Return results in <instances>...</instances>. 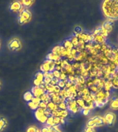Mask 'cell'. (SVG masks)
Segmentation results:
<instances>
[{
  "label": "cell",
  "mask_w": 118,
  "mask_h": 132,
  "mask_svg": "<svg viewBox=\"0 0 118 132\" xmlns=\"http://www.w3.org/2000/svg\"><path fill=\"white\" fill-rule=\"evenodd\" d=\"M102 12L107 19H118V0H106L102 3Z\"/></svg>",
  "instance_id": "obj_1"
},
{
  "label": "cell",
  "mask_w": 118,
  "mask_h": 132,
  "mask_svg": "<svg viewBox=\"0 0 118 132\" xmlns=\"http://www.w3.org/2000/svg\"><path fill=\"white\" fill-rule=\"evenodd\" d=\"M32 18V13L28 8H26L24 6L19 12V15L17 17V20L19 24L24 25L30 21Z\"/></svg>",
  "instance_id": "obj_2"
},
{
  "label": "cell",
  "mask_w": 118,
  "mask_h": 132,
  "mask_svg": "<svg viewBox=\"0 0 118 132\" xmlns=\"http://www.w3.org/2000/svg\"><path fill=\"white\" fill-rule=\"evenodd\" d=\"M104 124H106V122L104 117H101L99 116H95L91 118L88 120L86 123V127L93 128L99 127L103 126Z\"/></svg>",
  "instance_id": "obj_3"
},
{
  "label": "cell",
  "mask_w": 118,
  "mask_h": 132,
  "mask_svg": "<svg viewBox=\"0 0 118 132\" xmlns=\"http://www.w3.org/2000/svg\"><path fill=\"white\" fill-rule=\"evenodd\" d=\"M55 61L51 60L46 59L40 66V70L41 72H53L55 70Z\"/></svg>",
  "instance_id": "obj_4"
},
{
  "label": "cell",
  "mask_w": 118,
  "mask_h": 132,
  "mask_svg": "<svg viewBox=\"0 0 118 132\" xmlns=\"http://www.w3.org/2000/svg\"><path fill=\"white\" fill-rule=\"evenodd\" d=\"M8 47L11 51H19L21 49L22 44L18 38H13L8 42Z\"/></svg>",
  "instance_id": "obj_5"
},
{
  "label": "cell",
  "mask_w": 118,
  "mask_h": 132,
  "mask_svg": "<svg viewBox=\"0 0 118 132\" xmlns=\"http://www.w3.org/2000/svg\"><path fill=\"white\" fill-rule=\"evenodd\" d=\"M104 120H105L106 124H107L108 125L111 126L113 125L116 120L115 114L112 112V111H108L107 113H105V115L104 116Z\"/></svg>",
  "instance_id": "obj_6"
},
{
  "label": "cell",
  "mask_w": 118,
  "mask_h": 132,
  "mask_svg": "<svg viewBox=\"0 0 118 132\" xmlns=\"http://www.w3.org/2000/svg\"><path fill=\"white\" fill-rule=\"evenodd\" d=\"M31 92L33 94L34 97H40L46 92L43 88H41L39 86H34L32 87Z\"/></svg>",
  "instance_id": "obj_7"
},
{
  "label": "cell",
  "mask_w": 118,
  "mask_h": 132,
  "mask_svg": "<svg viewBox=\"0 0 118 132\" xmlns=\"http://www.w3.org/2000/svg\"><path fill=\"white\" fill-rule=\"evenodd\" d=\"M22 6H23L21 5L20 2H19V1H14V2H12L10 4V6H9V9L12 12H19V10L21 9Z\"/></svg>",
  "instance_id": "obj_8"
},
{
  "label": "cell",
  "mask_w": 118,
  "mask_h": 132,
  "mask_svg": "<svg viewBox=\"0 0 118 132\" xmlns=\"http://www.w3.org/2000/svg\"><path fill=\"white\" fill-rule=\"evenodd\" d=\"M106 39L105 37L102 36V35L100 34V35H96L94 37V40H93V42L95 43H97V44H104V43H106Z\"/></svg>",
  "instance_id": "obj_9"
},
{
  "label": "cell",
  "mask_w": 118,
  "mask_h": 132,
  "mask_svg": "<svg viewBox=\"0 0 118 132\" xmlns=\"http://www.w3.org/2000/svg\"><path fill=\"white\" fill-rule=\"evenodd\" d=\"M8 126V120L6 118L0 117V132L3 131Z\"/></svg>",
  "instance_id": "obj_10"
},
{
  "label": "cell",
  "mask_w": 118,
  "mask_h": 132,
  "mask_svg": "<svg viewBox=\"0 0 118 132\" xmlns=\"http://www.w3.org/2000/svg\"><path fill=\"white\" fill-rule=\"evenodd\" d=\"M35 116L36 119L38 120L39 121V120L41 119L43 116H44V110L42 109L41 108L38 107V109L37 110H35Z\"/></svg>",
  "instance_id": "obj_11"
},
{
  "label": "cell",
  "mask_w": 118,
  "mask_h": 132,
  "mask_svg": "<svg viewBox=\"0 0 118 132\" xmlns=\"http://www.w3.org/2000/svg\"><path fill=\"white\" fill-rule=\"evenodd\" d=\"M47 109L50 111L60 110V109H59V107H58V105H57L55 103H54L53 102H52V101L49 102V103L47 104Z\"/></svg>",
  "instance_id": "obj_12"
},
{
  "label": "cell",
  "mask_w": 118,
  "mask_h": 132,
  "mask_svg": "<svg viewBox=\"0 0 118 132\" xmlns=\"http://www.w3.org/2000/svg\"><path fill=\"white\" fill-rule=\"evenodd\" d=\"M61 59H62V57H60V56L57 55V54H53L52 52L48 54L47 55V56H46V59L51 60V61H60Z\"/></svg>",
  "instance_id": "obj_13"
},
{
  "label": "cell",
  "mask_w": 118,
  "mask_h": 132,
  "mask_svg": "<svg viewBox=\"0 0 118 132\" xmlns=\"http://www.w3.org/2000/svg\"><path fill=\"white\" fill-rule=\"evenodd\" d=\"M110 106L113 110H118V98H114L112 99Z\"/></svg>",
  "instance_id": "obj_14"
},
{
  "label": "cell",
  "mask_w": 118,
  "mask_h": 132,
  "mask_svg": "<svg viewBox=\"0 0 118 132\" xmlns=\"http://www.w3.org/2000/svg\"><path fill=\"white\" fill-rule=\"evenodd\" d=\"M101 26H103L104 28L106 30H107L108 34L111 32L112 30H113V23L108 22V21H104V23L103 24L101 25Z\"/></svg>",
  "instance_id": "obj_15"
},
{
  "label": "cell",
  "mask_w": 118,
  "mask_h": 132,
  "mask_svg": "<svg viewBox=\"0 0 118 132\" xmlns=\"http://www.w3.org/2000/svg\"><path fill=\"white\" fill-rule=\"evenodd\" d=\"M63 46H64L66 50H72V48H74L73 47V45L72 44V42L69 39H66L65 41H64V43H63Z\"/></svg>",
  "instance_id": "obj_16"
},
{
  "label": "cell",
  "mask_w": 118,
  "mask_h": 132,
  "mask_svg": "<svg viewBox=\"0 0 118 132\" xmlns=\"http://www.w3.org/2000/svg\"><path fill=\"white\" fill-rule=\"evenodd\" d=\"M33 97H34V96H33V94H32V92H31V91H28V92H26L24 94V99L26 101H27L28 103V102H31V101H32V99L33 98Z\"/></svg>",
  "instance_id": "obj_17"
},
{
  "label": "cell",
  "mask_w": 118,
  "mask_h": 132,
  "mask_svg": "<svg viewBox=\"0 0 118 132\" xmlns=\"http://www.w3.org/2000/svg\"><path fill=\"white\" fill-rule=\"evenodd\" d=\"M40 98H41V102H43V103H46V104H48L49 102H50V99H51L50 98V97L49 94H48L47 92L44 93V94L40 97Z\"/></svg>",
  "instance_id": "obj_18"
},
{
  "label": "cell",
  "mask_w": 118,
  "mask_h": 132,
  "mask_svg": "<svg viewBox=\"0 0 118 132\" xmlns=\"http://www.w3.org/2000/svg\"><path fill=\"white\" fill-rule=\"evenodd\" d=\"M70 40L71 41V42H72V44L73 45V47H74L75 48H76V47H78L79 39L75 35L72 36V37H71V39H70Z\"/></svg>",
  "instance_id": "obj_19"
},
{
  "label": "cell",
  "mask_w": 118,
  "mask_h": 132,
  "mask_svg": "<svg viewBox=\"0 0 118 132\" xmlns=\"http://www.w3.org/2000/svg\"><path fill=\"white\" fill-rule=\"evenodd\" d=\"M52 53L60 56L61 57V45H56L52 50Z\"/></svg>",
  "instance_id": "obj_20"
},
{
  "label": "cell",
  "mask_w": 118,
  "mask_h": 132,
  "mask_svg": "<svg viewBox=\"0 0 118 132\" xmlns=\"http://www.w3.org/2000/svg\"><path fill=\"white\" fill-rule=\"evenodd\" d=\"M76 102L77 105H78V107H79L80 109H82L83 108L86 106V103H85V101H84L82 98H79L78 99H77Z\"/></svg>",
  "instance_id": "obj_21"
},
{
  "label": "cell",
  "mask_w": 118,
  "mask_h": 132,
  "mask_svg": "<svg viewBox=\"0 0 118 132\" xmlns=\"http://www.w3.org/2000/svg\"><path fill=\"white\" fill-rule=\"evenodd\" d=\"M59 116H60V118H66L68 116V111L67 109H65V110H59Z\"/></svg>",
  "instance_id": "obj_22"
},
{
  "label": "cell",
  "mask_w": 118,
  "mask_h": 132,
  "mask_svg": "<svg viewBox=\"0 0 118 132\" xmlns=\"http://www.w3.org/2000/svg\"><path fill=\"white\" fill-rule=\"evenodd\" d=\"M35 78L37 80H39L40 82H43V79H44V76H43V73L41 72H38L37 74H35Z\"/></svg>",
  "instance_id": "obj_23"
},
{
  "label": "cell",
  "mask_w": 118,
  "mask_h": 132,
  "mask_svg": "<svg viewBox=\"0 0 118 132\" xmlns=\"http://www.w3.org/2000/svg\"><path fill=\"white\" fill-rule=\"evenodd\" d=\"M26 132H41V129H39L36 126H30L26 129Z\"/></svg>",
  "instance_id": "obj_24"
},
{
  "label": "cell",
  "mask_w": 118,
  "mask_h": 132,
  "mask_svg": "<svg viewBox=\"0 0 118 132\" xmlns=\"http://www.w3.org/2000/svg\"><path fill=\"white\" fill-rule=\"evenodd\" d=\"M21 4L23 6H26V7H30V6H32V4H34V1H21Z\"/></svg>",
  "instance_id": "obj_25"
},
{
  "label": "cell",
  "mask_w": 118,
  "mask_h": 132,
  "mask_svg": "<svg viewBox=\"0 0 118 132\" xmlns=\"http://www.w3.org/2000/svg\"><path fill=\"white\" fill-rule=\"evenodd\" d=\"M46 125L48 127H53L54 126V122H53V116H50L48 118Z\"/></svg>",
  "instance_id": "obj_26"
},
{
  "label": "cell",
  "mask_w": 118,
  "mask_h": 132,
  "mask_svg": "<svg viewBox=\"0 0 118 132\" xmlns=\"http://www.w3.org/2000/svg\"><path fill=\"white\" fill-rule=\"evenodd\" d=\"M28 106L31 109H33V110H37V109H38V107H39V105H37V104H35V103H33L32 101L28 103Z\"/></svg>",
  "instance_id": "obj_27"
},
{
  "label": "cell",
  "mask_w": 118,
  "mask_h": 132,
  "mask_svg": "<svg viewBox=\"0 0 118 132\" xmlns=\"http://www.w3.org/2000/svg\"><path fill=\"white\" fill-rule=\"evenodd\" d=\"M82 110L83 114H84V116H87V115H89L91 109H90V107H89V106L86 105V106H85V107H84L82 109Z\"/></svg>",
  "instance_id": "obj_28"
},
{
  "label": "cell",
  "mask_w": 118,
  "mask_h": 132,
  "mask_svg": "<svg viewBox=\"0 0 118 132\" xmlns=\"http://www.w3.org/2000/svg\"><path fill=\"white\" fill-rule=\"evenodd\" d=\"M58 107H59L60 110H65V109H67V105H66V102L60 103L58 105Z\"/></svg>",
  "instance_id": "obj_29"
},
{
  "label": "cell",
  "mask_w": 118,
  "mask_h": 132,
  "mask_svg": "<svg viewBox=\"0 0 118 132\" xmlns=\"http://www.w3.org/2000/svg\"><path fill=\"white\" fill-rule=\"evenodd\" d=\"M74 32L76 35H79V34H81V33L83 32V30L82 28V27L80 26H76L74 29Z\"/></svg>",
  "instance_id": "obj_30"
},
{
  "label": "cell",
  "mask_w": 118,
  "mask_h": 132,
  "mask_svg": "<svg viewBox=\"0 0 118 132\" xmlns=\"http://www.w3.org/2000/svg\"><path fill=\"white\" fill-rule=\"evenodd\" d=\"M60 120H61V118L60 117H53L54 126L59 125L60 124Z\"/></svg>",
  "instance_id": "obj_31"
},
{
  "label": "cell",
  "mask_w": 118,
  "mask_h": 132,
  "mask_svg": "<svg viewBox=\"0 0 118 132\" xmlns=\"http://www.w3.org/2000/svg\"><path fill=\"white\" fill-rule=\"evenodd\" d=\"M32 102L35 104H37V105H39V104L41 103V98H39V97H33V98L32 99Z\"/></svg>",
  "instance_id": "obj_32"
},
{
  "label": "cell",
  "mask_w": 118,
  "mask_h": 132,
  "mask_svg": "<svg viewBox=\"0 0 118 132\" xmlns=\"http://www.w3.org/2000/svg\"><path fill=\"white\" fill-rule=\"evenodd\" d=\"M39 108H41V109H43L45 111V110L47 109V104L41 101V103L39 104Z\"/></svg>",
  "instance_id": "obj_33"
},
{
  "label": "cell",
  "mask_w": 118,
  "mask_h": 132,
  "mask_svg": "<svg viewBox=\"0 0 118 132\" xmlns=\"http://www.w3.org/2000/svg\"><path fill=\"white\" fill-rule=\"evenodd\" d=\"M57 85L60 87L61 89H62V88L64 89V88H65V87H66V83H65V82H64V80H60L59 82L57 83Z\"/></svg>",
  "instance_id": "obj_34"
},
{
  "label": "cell",
  "mask_w": 118,
  "mask_h": 132,
  "mask_svg": "<svg viewBox=\"0 0 118 132\" xmlns=\"http://www.w3.org/2000/svg\"><path fill=\"white\" fill-rule=\"evenodd\" d=\"M53 75H54V77L56 78H59L60 79V75H61V72L60 71H57V70H55L53 72Z\"/></svg>",
  "instance_id": "obj_35"
},
{
  "label": "cell",
  "mask_w": 118,
  "mask_h": 132,
  "mask_svg": "<svg viewBox=\"0 0 118 132\" xmlns=\"http://www.w3.org/2000/svg\"><path fill=\"white\" fill-rule=\"evenodd\" d=\"M101 34V30H100V27H98L97 28H95L93 31V35L94 36H96V35H100Z\"/></svg>",
  "instance_id": "obj_36"
},
{
  "label": "cell",
  "mask_w": 118,
  "mask_h": 132,
  "mask_svg": "<svg viewBox=\"0 0 118 132\" xmlns=\"http://www.w3.org/2000/svg\"><path fill=\"white\" fill-rule=\"evenodd\" d=\"M83 132H96V131H95V128L87 127H86Z\"/></svg>",
  "instance_id": "obj_37"
},
{
  "label": "cell",
  "mask_w": 118,
  "mask_h": 132,
  "mask_svg": "<svg viewBox=\"0 0 118 132\" xmlns=\"http://www.w3.org/2000/svg\"><path fill=\"white\" fill-rule=\"evenodd\" d=\"M60 91H61V88L58 86L57 85H55V86H54V93H55V94H59V93L60 92Z\"/></svg>",
  "instance_id": "obj_38"
},
{
  "label": "cell",
  "mask_w": 118,
  "mask_h": 132,
  "mask_svg": "<svg viewBox=\"0 0 118 132\" xmlns=\"http://www.w3.org/2000/svg\"><path fill=\"white\" fill-rule=\"evenodd\" d=\"M47 119H48V117L47 116H42V118H41V119L39 120V122H41V123H46V120H47Z\"/></svg>",
  "instance_id": "obj_39"
},
{
  "label": "cell",
  "mask_w": 118,
  "mask_h": 132,
  "mask_svg": "<svg viewBox=\"0 0 118 132\" xmlns=\"http://www.w3.org/2000/svg\"><path fill=\"white\" fill-rule=\"evenodd\" d=\"M50 81H51V79L48 77H46L43 79V82L45 83V85H50Z\"/></svg>",
  "instance_id": "obj_40"
},
{
  "label": "cell",
  "mask_w": 118,
  "mask_h": 132,
  "mask_svg": "<svg viewBox=\"0 0 118 132\" xmlns=\"http://www.w3.org/2000/svg\"><path fill=\"white\" fill-rule=\"evenodd\" d=\"M41 82H40L39 80H37L36 78H35L34 80H33V84L35 86H40V85H41Z\"/></svg>",
  "instance_id": "obj_41"
},
{
  "label": "cell",
  "mask_w": 118,
  "mask_h": 132,
  "mask_svg": "<svg viewBox=\"0 0 118 132\" xmlns=\"http://www.w3.org/2000/svg\"><path fill=\"white\" fill-rule=\"evenodd\" d=\"M49 130H50V127L46 126V127H43L41 129V132H49Z\"/></svg>",
  "instance_id": "obj_42"
},
{
  "label": "cell",
  "mask_w": 118,
  "mask_h": 132,
  "mask_svg": "<svg viewBox=\"0 0 118 132\" xmlns=\"http://www.w3.org/2000/svg\"><path fill=\"white\" fill-rule=\"evenodd\" d=\"M67 79V77H66V74H64V73H61V75H60V80H64Z\"/></svg>",
  "instance_id": "obj_43"
},
{
  "label": "cell",
  "mask_w": 118,
  "mask_h": 132,
  "mask_svg": "<svg viewBox=\"0 0 118 132\" xmlns=\"http://www.w3.org/2000/svg\"><path fill=\"white\" fill-rule=\"evenodd\" d=\"M44 115L46 116L48 118L50 117V116H52L51 111H49V110H48V109H46V110H45V111H44Z\"/></svg>",
  "instance_id": "obj_44"
},
{
  "label": "cell",
  "mask_w": 118,
  "mask_h": 132,
  "mask_svg": "<svg viewBox=\"0 0 118 132\" xmlns=\"http://www.w3.org/2000/svg\"><path fill=\"white\" fill-rule=\"evenodd\" d=\"M48 77L50 78L51 80L52 79H53V78H55V77H54L53 73V72H49V73H48Z\"/></svg>",
  "instance_id": "obj_45"
},
{
  "label": "cell",
  "mask_w": 118,
  "mask_h": 132,
  "mask_svg": "<svg viewBox=\"0 0 118 132\" xmlns=\"http://www.w3.org/2000/svg\"><path fill=\"white\" fill-rule=\"evenodd\" d=\"M60 124H62V125H64V124H65V119H64V118H61Z\"/></svg>",
  "instance_id": "obj_46"
},
{
  "label": "cell",
  "mask_w": 118,
  "mask_h": 132,
  "mask_svg": "<svg viewBox=\"0 0 118 132\" xmlns=\"http://www.w3.org/2000/svg\"><path fill=\"white\" fill-rule=\"evenodd\" d=\"M1 86H2V82L0 81V89H1Z\"/></svg>",
  "instance_id": "obj_47"
},
{
  "label": "cell",
  "mask_w": 118,
  "mask_h": 132,
  "mask_svg": "<svg viewBox=\"0 0 118 132\" xmlns=\"http://www.w3.org/2000/svg\"><path fill=\"white\" fill-rule=\"evenodd\" d=\"M117 57H118V47H117Z\"/></svg>",
  "instance_id": "obj_48"
},
{
  "label": "cell",
  "mask_w": 118,
  "mask_h": 132,
  "mask_svg": "<svg viewBox=\"0 0 118 132\" xmlns=\"http://www.w3.org/2000/svg\"><path fill=\"white\" fill-rule=\"evenodd\" d=\"M0 47H1V42H0Z\"/></svg>",
  "instance_id": "obj_49"
}]
</instances>
